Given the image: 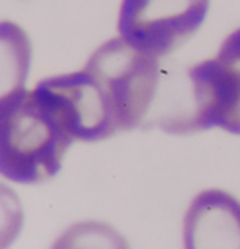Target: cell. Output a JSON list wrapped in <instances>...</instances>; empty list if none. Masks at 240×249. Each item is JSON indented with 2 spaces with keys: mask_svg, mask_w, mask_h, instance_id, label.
I'll return each instance as SVG.
<instances>
[{
  "mask_svg": "<svg viewBox=\"0 0 240 249\" xmlns=\"http://www.w3.org/2000/svg\"><path fill=\"white\" fill-rule=\"evenodd\" d=\"M157 61L118 36L101 44L77 72L41 84L59 102L74 140L100 141L144 123L160 81Z\"/></svg>",
  "mask_w": 240,
  "mask_h": 249,
  "instance_id": "cell-1",
  "label": "cell"
},
{
  "mask_svg": "<svg viewBox=\"0 0 240 249\" xmlns=\"http://www.w3.org/2000/svg\"><path fill=\"white\" fill-rule=\"evenodd\" d=\"M72 141L62 108L39 82L0 112V176L41 184L59 172Z\"/></svg>",
  "mask_w": 240,
  "mask_h": 249,
  "instance_id": "cell-2",
  "label": "cell"
},
{
  "mask_svg": "<svg viewBox=\"0 0 240 249\" xmlns=\"http://www.w3.org/2000/svg\"><path fill=\"white\" fill-rule=\"evenodd\" d=\"M193 107L165 128L172 135H191L212 126L240 135V28L221 44L216 57L188 69Z\"/></svg>",
  "mask_w": 240,
  "mask_h": 249,
  "instance_id": "cell-3",
  "label": "cell"
},
{
  "mask_svg": "<svg viewBox=\"0 0 240 249\" xmlns=\"http://www.w3.org/2000/svg\"><path fill=\"white\" fill-rule=\"evenodd\" d=\"M209 0H123L118 33L128 44L160 59L193 36Z\"/></svg>",
  "mask_w": 240,
  "mask_h": 249,
  "instance_id": "cell-4",
  "label": "cell"
},
{
  "mask_svg": "<svg viewBox=\"0 0 240 249\" xmlns=\"http://www.w3.org/2000/svg\"><path fill=\"white\" fill-rule=\"evenodd\" d=\"M185 249H240V200L225 190L199 192L183 221Z\"/></svg>",
  "mask_w": 240,
  "mask_h": 249,
  "instance_id": "cell-5",
  "label": "cell"
},
{
  "mask_svg": "<svg viewBox=\"0 0 240 249\" xmlns=\"http://www.w3.org/2000/svg\"><path fill=\"white\" fill-rule=\"evenodd\" d=\"M31 64V41L15 21H0V112L25 92Z\"/></svg>",
  "mask_w": 240,
  "mask_h": 249,
  "instance_id": "cell-6",
  "label": "cell"
},
{
  "mask_svg": "<svg viewBox=\"0 0 240 249\" xmlns=\"http://www.w3.org/2000/svg\"><path fill=\"white\" fill-rule=\"evenodd\" d=\"M51 249H129V244L108 223L80 221L69 226Z\"/></svg>",
  "mask_w": 240,
  "mask_h": 249,
  "instance_id": "cell-7",
  "label": "cell"
},
{
  "mask_svg": "<svg viewBox=\"0 0 240 249\" xmlns=\"http://www.w3.org/2000/svg\"><path fill=\"white\" fill-rule=\"evenodd\" d=\"M23 228V205L15 190L0 182V249H8Z\"/></svg>",
  "mask_w": 240,
  "mask_h": 249,
  "instance_id": "cell-8",
  "label": "cell"
}]
</instances>
